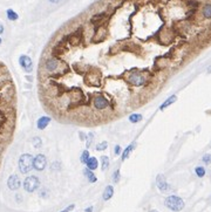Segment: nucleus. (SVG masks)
<instances>
[{"label": "nucleus", "instance_id": "7", "mask_svg": "<svg viewBox=\"0 0 211 212\" xmlns=\"http://www.w3.org/2000/svg\"><path fill=\"white\" fill-rule=\"evenodd\" d=\"M19 64L20 66L24 68V70L26 72V73H31L32 69H33V62H32V60L29 56H27V55H21L20 59H19Z\"/></svg>", "mask_w": 211, "mask_h": 212}, {"label": "nucleus", "instance_id": "25", "mask_svg": "<svg viewBox=\"0 0 211 212\" xmlns=\"http://www.w3.org/2000/svg\"><path fill=\"white\" fill-rule=\"evenodd\" d=\"M114 154L115 155H121L122 154V148L120 145H115V148H114Z\"/></svg>", "mask_w": 211, "mask_h": 212}, {"label": "nucleus", "instance_id": "34", "mask_svg": "<svg viewBox=\"0 0 211 212\" xmlns=\"http://www.w3.org/2000/svg\"><path fill=\"white\" fill-rule=\"evenodd\" d=\"M210 72H211V67H210V68H209V73H210Z\"/></svg>", "mask_w": 211, "mask_h": 212}, {"label": "nucleus", "instance_id": "8", "mask_svg": "<svg viewBox=\"0 0 211 212\" xmlns=\"http://www.w3.org/2000/svg\"><path fill=\"white\" fill-rule=\"evenodd\" d=\"M20 179H19V177L16 175H12L10 176V178L7 180V186L10 188L11 190H18L19 188H20Z\"/></svg>", "mask_w": 211, "mask_h": 212}, {"label": "nucleus", "instance_id": "6", "mask_svg": "<svg viewBox=\"0 0 211 212\" xmlns=\"http://www.w3.org/2000/svg\"><path fill=\"white\" fill-rule=\"evenodd\" d=\"M156 185L161 192H168L170 190V185L165 179V176L162 175V174L157 175V177H156Z\"/></svg>", "mask_w": 211, "mask_h": 212}, {"label": "nucleus", "instance_id": "16", "mask_svg": "<svg viewBox=\"0 0 211 212\" xmlns=\"http://www.w3.org/2000/svg\"><path fill=\"white\" fill-rule=\"evenodd\" d=\"M6 15H7V19H8V20H11V21H16V20H18V19H19L18 13H16V12L13 11V10H11V8L6 11Z\"/></svg>", "mask_w": 211, "mask_h": 212}, {"label": "nucleus", "instance_id": "14", "mask_svg": "<svg viewBox=\"0 0 211 212\" xmlns=\"http://www.w3.org/2000/svg\"><path fill=\"white\" fill-rule=\"evenodd\" d=\"M83 175L87 177V179L89 180L90 183H95V182H97V178H96V176L94 175V172H93V170L90 169H84L83 170Z\"/></svg>", "mask_w": 211, "mask_h": 212}, {"label": "nucleus", "instance_id": "9", "mask_svg": "<svg viewBox=\"0 0 211 212\" xmlns=\"http://www.w3.org/2000/svg\"><path fill=\"white\" fill-rule=\"evenodd\" d=\"M136 148V142H132V143H130L128 147H127L123 151H122L121 154V161L122 162H124L129 156H130V154H132V151L134 150V149Z\"/></svg>", "mask_w": 211, "mask_h": 212}, {"label": "nucleus", "instance_id": "32", "mask_svg": "<svg viewBox=\"0 0 211 212\" xmlns=\"http://www.w3.org/2000/svg\"><path fill=\"white\" fill-rule=\"evenodd\" d=\"M149 212H158V211H157V210H150Z\"/></svg>", "mask_w": 211, "mask_h": 212}, {"label": "nucleus", "instance_id": "17", "mask_svg": "<svg viewBox=\"0 0 211 212\" xmlns=\"http://www.w3.org/2000/svg\"><path fill=\"white\" fill-rule=\"evenodd\" d=\"M108 168H109V157L102 156L101 157V169H102V171H106Z\"/></svg>", "mask_w": 211, "mask_h": 212}, {"label": "nucleus", "instance_id": "28", "mask_svg": "<svg viewBox=\"0 0 211 212\" xmlns=\"http://www.w3.org/2000/svg\"><path fill=\"white\" fill-rule=\"evenodd\" d=\"M51 4H58V2H60L61 0H48Z\"/></svg>", "mask_w": 211, "mask_h": 212}, {"label": "nucleus", "instance_id": "30", "mask_svg": "<svg viewBox=\"0 0 211 212\" xmlns=\"http://www.w3.org/2000/svg\"><path fill=\"white\" fill-rule=\"evenodd\" d=\"M2 33H4V26L0 24V34H2Z\"/></svg>", "mask_w": 211, "mask_h": 212}, {"label": "nucleus", "instance_id": "2", "mask_svg": "<svg viewBox=\"0 0 211 212\" xmlns=\"http://www.w3.org/2000/svg\"><path fill=\"white\" fill-rule=\"evenodd\" d=\"M34 158L29 154H24L19 158V169L22 174H28L34 166H33Z\"/></svg>", "mask_w": 211, "mask_h": 212}, {"label": "nucleus", "instance_id": "23", "mask_svg": "<svg viewBox=\"0 0 211 212\" xmlns=\"http://www.w3.org/2000/svg\"><path fill=\"white\" fill-rule=\"evenodd\" d=\"M120 178H121V175H120V170H116L115 172L113 174V180H114L115 183H117V182L120 180Z\"/></svg>", "mask_w": 211, "mask_h": 212}, {"label": "nucleus", "instance_id": "5", "mask_svg": "<svg viewBox=\"0 0 211 212\" xmlns=\"http://www.w3.org/2000/svg\"><path fill=\"white\" fill-rule=\"evenodd\" d=\"M46 165H47V159H46V157L42 154L37 155L35 158H34V162H33L34 169L38 170V171H42V170L46 168Z\"/></svg>", "mask_w": 211, "mask_h": 212}, {"label": "nucleus", "instance_id": "22", "mask_svg": "<svg viewBox=\"0 0 211 212\" xmlns=\"http://www.w3.org/2000/svg\"><path fill=\"white\" fill-rule=\"evenodd\" d=\"M42 144V141L40 137H34L33 138V145H34V148H40Z\"/></svg>", "mask_w": 211, "mask_h": 212}, {"label": "nucleus", "instance_id": "1", "mask_svg": "<svg viewBox=\"0 0 211 212\" xmlns=\"http://www.w3.org/2000/svg\"><path fill=\"white\" fill-rule=\"evenodd\" d=\"M164 205L168 207L169 210L174 212H179L184 207V201L178 196H168L164 201Z\"/></svg>", "mask_w": 211, "mask_h": 212}, {"label": "nucleus", "instance_id": "13", "mask_svg": "<svg viewBox=\"0 0 211 212\" xmlns=\"http://www.w3.org/2000/svg\"><path fill=\"white\" fill-rule=\"evenodd\" d=\"M86 165H87V168H88V169L96 170L97 169V166H99V161H97L96 157H90V158L87 161Z\"/></svg>", "mask_w": 211, "mask_h": 212}, {"label": "nucleus", "instance_id": "20", "mask_svg": "<svg viewBox=\"0 0 211 212\" xmlns=\"http://www.w3.org/2000/svg\"><path fill=\"white\" fill-rule=\"evenodd\" d=\"M195 172H196V175L198 176L200 178H202V177H204L205 176V169L203 168V166H197L195 169Z\"/></svg>", "mask_w": 211, "mask_h": 212}, {"label": "nucleus", "instance_id": "19", "mask_svg": "<svg viewBox=\"0 0 211 212\" xmlns=\"http://www.w3.org/2000/svg\"><path fill=\"white\" fill-rule=\"evenodd\" d=\"M94 141V134L89 133L88 135H86V148L89 149L92 147V143Z\"/></svg>", "mask_w": 211, "mask_h": 212}, {"label": "nucleus", "instance_id": "18", "mask_svg": "<svg viewBox=\"0 0 211 212\" xmlns=\"http://www.w3.org/2000/svg\"><path fill=\"white\" fill-rule=\"evenodd\" d=\"M90 158V155H89V151H88V149H86L82 151V154H81V157H80V161H81V163L82 164H86L87 163V161Z\"/></svg>", "mask_w": 211, "mask_h": 212}, {"label": "nucleus", "instance_id": "31", "mask_svg": "<svg viewBox=\"0 0 211 212\" xmlns=\"http://www.w3.org/2000/svg\"><path fill=\"white\" fill-rule=\"evenodd\" d=\"M26 79H27V81H32V77H31V76H27Z\"/></svg>", "mask_w": 211, "mask_h": 212}, {"label": "nucleus", "instance_id": "3", "mask_svg": "<svg viewBox=\"0 0 211 212\" xmlns=\"http://www.w3.org/2000/svg\"><path fill=\"white\" fill-rule=\"evenodd\" d=\"M59 66H60V60L58 58H55V56H49L47 58L45 61H43V64H42V69L48 73V74L52 75L53 73H55L56 70H58Z\"/></svg>", "mask_w": 211, "mask_h": 212}, {"label": "nucleus", "instance_id": "21", "mask_svg": "<svg viewBox=\"0 0 211 212\" xmlns=\"http://www.w3.org/2000/svg\"><path fill=\"white\" fill-rule=\"evenodd\" d=\"M107 148H108V143H107V142H101V143H99L96 147H95V150H96V151H103V150H106Z\"/></svg>", "mask_w": 211, "mask_h": 212}, {"label": "nucleus", "instance_id": "26", "mask_svg": "<svg viewBox=\"0 0 211 212\" xmlns=\"http://www.w3.org/2000/svg\"><path fill=\"white\" fill-rule=\"evenodd\" d=\"M74 207H75V205H74V204H70L69 206H67L66 209H65V210H62L61 212H70L72 210H74Z\"/></svg>", "mask_w": 211, "mask_h": 212}, {"label": "nucleus", "instance_id": "12", "mask_svg": "<svg viewBox=\"0 0 211 212\" xmlns=\"http://www.w3.org/2000/svg\"><path fill=\"white\" fill-rule=\"evenodd\" d=\"M114 195V188L113 185H108L106 186L105 191H103V195H102V198H103V201H109L111 197Z\"/></svg>", "mask_w": 211, "mask_h": 212}, {"label": "nucleus", "instance_id": "24", "mask_svg": "<svg viewBox=\"0 0 211 212\" xmlns=\"http://www.w3.org/2000/svg\"><path fill=\"white\" fill-rule=\"evenodd\" d=\"M202 161H203L205 164H210V163H211V155L210 154H205L204 156H203Z\"/></svg>", "mask_w": 211, "mask_h": 212}, {"label": "nucleus", "instance_id": "11", "mask_svg": "<svg viewBox=\"0 0 211 212\" xmlns=\"http://www.w3.org/2000/svg\"><path fill=\"white\" fill-rule=\"evenodd\" d=\"M176 101H177V96H176V95H171L170 97H168L167 100L164 101L161 106H159V110H165L168 107H170L171 104H174Z\"/></svg>", "mask_w": 211, "mask_h": 212}, {"label": "nucleus", "instance_id": "27", "mask_svg": "<svg viewBox=\"0 0 211 212\" xmlns=\"http://www.w3.org/2000/svg\"><path fill=\"white\" fill-rule=\"evenodd\" d=\"M80 139L81 141H83V139H86V136H84L83 133H80Z\"/></svg>", "mask_w": 211, "mask_h": 212}, {"label": "nucleus", "instance_id": "29", "mask_svg": "<svg viewBox=\"0 0 211 212\" xmlns=\"http://www.w3.org/2000/svg\"><path fill=\"white\" fill-rule=\"evenodd\" d=\"M86 212H93V206H89L88 209H86Z\"/></svg>", "mask_w": 211, "mask_h": 212}, {"label": "nucleus", "instance_id": "33", "mask_svg": "<svg viewBox=\"0 0 211 212\" xmlns=\"http://www.w3.org/2000/svg\"><path fill=\"white\" fill-rule=\"evenodd\" d=\"M1 42H2V40H1V38H0V45H1Z\"/></svg>", "mask_w": 211, "mask_h": 212}, {"label": "nucleus", "instance_id": "10", "mask_svg": "<svg viewBox=\"0 0 211 212\" xmlns=\"http://www.w3.org/2000/svg\"><path fill=\"white\" fill-rule=\"evenodd\" d=\"M51 121H52V118H51L49 116H42V117H40V118L38 120V122H37L38 129H40V130H43V129H46Z\"/></svg>", "mask_w": 211, "mask_h": 212}, {"label": "nucleus", "instance_id": "4", "mask_svg": "<svg viewBox=\"0 0 211 212\" xmlns=\"http://www.w3.org/2000/svg\"><path fill=\"white\" fill-rule=\"evenodd\" d=\"M40 185V180L37 176H28L25 182H24V189L27 192H33L35 191Z\"/></svg>", "mask_w": 211, "mask_h": 212}, {"label": "nucleus", "instance_id": "15", "mask_svg": "<svg viewBox=\"0 0 211 212\" xmlns=\"http://www.w3.org/2000/svg\"><path fill=\"white\" fill-rule=\"evenodd\" d=\"M143 120V116L138 113H134L129 116V122L130 123H138Z\"/></svg>", "mask_w": 211, "mask_h": 212}]
</instances>
